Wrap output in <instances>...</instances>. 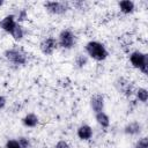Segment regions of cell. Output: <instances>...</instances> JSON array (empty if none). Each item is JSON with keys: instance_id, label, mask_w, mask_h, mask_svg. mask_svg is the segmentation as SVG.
I'll use <instances>...</instances> for the list:
<instances>
[{"instance_id": "obj_17", "label": "cell", "mask_w": 148, "mask_h": 148, "mask_svg": "<svg viewBox=\"0 0 148 148\" xmlns=\"http://www.w3.org/2000/svg\"><path fill=\"white\" fill-rule=\"evenodd\" d=\"M75 65H76V67L77 68H83L87 64H88V57L86 56V54H77L76 57H75Z\"/></svg>"}, {"instance_id": "obj_23", "label": "cell", "mask_w": 148, "mask_h": 148, "mask_svg": "<svg viewBox=\"0 0 148 148\" xmlns=\"http://www.w3.org/2000/svg\"><path fill=\"white\" fill-rule=\"evenodd\" d=\"M6 104H7V99H6V97L0 95V110H2V109L6 106Z\"/></svg>"}, {"instance_id": "obj_8", "label": "cell", "mask_w": 148, "mask_h": 148, "mask_svg": "<svg viewBox=\"0 0 148 148\" xmlns=\"http://www.w3.org/2000/svg\"><path fill=\"white\" fill-rule=\"evenodd\" d=\"M16 24H17L16 16L13 15V14L6 15V16L0 21V28H1L5 32H7V34H9V35L13 32V30H14L15 27H16Z\"/></svg>"}, {"instance_id": "obj_4", "label": "cell", "mask_w": 148, "mask_h": 148, "mask_svg": "<svg viewBox=\"0 0 148 148\" xmlns=\"http://www.w3.org/2000/svg\"><path fill=\"white\" fill-rule=\"evenodd\" d=\"M58 46L65 50H71L76 44V36L71 29H64L58 35Z\"/></svg>"}, {"instance_id": "obj_22", "label": "cell", "mask_w": 148, "mask_h": 148, "mask_svg": "<svg viewBox=\"0 0 148 148\" xmlns=\"http://www.w3.org/2000/svg\"><path fill=\"white\" fill-rule=\"evenodd\" d=\"M53 148H69V145H68L67 141L60 140V141H58V142L56 143V146H54Z\"/></svg>"}, {"instance_id": "obj_24", "label": "cell", "mask_w": 148, "mask_h": 148, "mask_svg": "<svg viewBox=\"0 0 148 148\" xmlns=\"http://www.w3.org/2000/svg\"><path fill=\"white\" fill-rule=\"evenodd\" d=\"M2 5H3V1H2V0H0V7H1Z\"/></svg>"}, {"instance_id": "obj_6", "label": "cell", "mask_w": 148, "mask_h": 148, "mask_svg": "<svg viewBox=\"0 0 148 148\" xmlns=\"http://www.w3.org/2000/svg\"><path fill=\"white\" fill-rule=\"evenodd\" d=\"M58 47V42L54 37L49 36L45 37L44 39H42L40 44H39V50L44 56H51L54 53V51Z\"/></svg>"}, {"instance_id": "obj_13", "label": "cell", "mask_w": 148, "mask_h": 148, "mask_svg": "<svg viewBox=\"0 0 148 148\" xmlns=\"http://www.w3.org/2000/svg\"><path fill=\"white\" fill-rule=\"evenodd\" d=\"M118 7L123 14H132L135 10V3L132 0H123L118 2Z\"/></svg>"}, {"instance_id": "obj_16", "label": "cell", "mask_w": 148, "mask_h": 148, "mask_svg": "<svg viewBox=\"0 0 148 148\" xmlns=\"http://www.w3.org/2000/svg\"><path fill=\"white\" fill-rule=\"evenodd\" d=\"M134 95H135V97L139 102L147 103V101H148V90L146 88H138L136 90H134Z\"/></svg>"}, {"instance_id": "obj_7", "label": "cell", "mask_w": 148, "mask_h": 148, "mask_svg": "<svg viewBox=\"0 0 148 148\" xmlns=\"http://www.w3.org/2000/svg\"><path fill=\"white\" fill-rule=\"evenodd\" d=\"M114 86H116V88L119 92L124 94L127 97H130L132 94H134V89H133L132 83L128 80H126L125 77H118Z\"/></svg>"}, {"instance_id": "obj_14", "label": "cell", "mask_w": 148, "mask_h": 148, "mask_svg": "<svg viewBox=\"0 0 148 148\" xmlns=\"http://www.w3.org/2000/svg\"><path fill=\"white\" fill-rule=\"evenodd\" d=\"M95 120H96V123L99 126H102L104 128H108L110 126V118H109V116L104 111L95 113Z\"/></svg>"}, {"instance_id": "obj_10", "label": "cell", "mask_w": 148, "mask_h": 148, "mask_svg": "<svg viewBox=\"0 0 148 148\" xmlns=\"http://www.w3.org/2000/svg\"><path fill=\"white\" fill-rule=\"evenodd\" d=\"M141 132H142V125L139 121H131L126 124L124 127V133L126 135L135 136V135H139Z\"/></svg>"}, {"instance_id": "obj_3", "label": "cell", "mask_w": 148, "mask_h": 148, "mask_svg": "<svg viewBox=\"0 0 148 148\" xmlns=\"http://www.w3.org/2000/svg\"><path fill=\"white\" fill-rule=\"evenodd\" d=\"M130 62L134 68H138L142 74L148 73V56L141 51H134L130 54Z\"/></svg>"}, {"instance_id": "obj_20", "label": "cell", "mask_w": 148, "mask_h": 148, "mask_svg": "<svg viewBox=\"0 0 148 148\" xmlns=\"http://www.w3.org/2000/svg\"><path fill=\"white\" fill-rule=\"evenodd\" d=\"M17 141H18V145L21 146V148H29L30 147V140L25 136H20L17 139Z\"/></svg>"}, {"instance_id": "obj_1", "label": "cell", "mask_w": 148, "mask_h": 148, "mask_svg": "<svg viewBox=\"0 0 148 148\" xmlns=\"http://www.w3.org/2000/svg\"><path fill=\"white\" fill-rule=\"evenodd\" d=\"M84 50L87 56L96 61H104L109 57V51L105 45L98 40H89L86 44Z\"/></svg>"}, {"instance_id": "obj_9", "label": "cell", "mask_w": 148, "mask_h": 148, "mask_svg": "<svg viewBox=\"0 0 148 148\" xmlns=\"http://www.w3.org/2000/svg\"><path fill=\"white\" fill-rule=\"evenodd\" d=\"M104 105H105V101H104V96L102 94H95V95L91 96L90 108H91L94 113L104 111Z\"/></svg>"}, {"instance_id": "obj_12", "label": "cell", "mask_w": 148, "mask_h": 148, "mask_svg": "<svg viewBox=\"0 0 148 148\" xmlns=\"http://www.w3.org/2000/svg\"><path fill=\"white\" fill-rule=\"evenodd\" d=\"M39 123V118L37 114L30 112V113H27L23 118H22V124L24 127H28V128H32V127H36Z\"/></svg>"}, {"instance_id": "obj_18", "label": "cell", "mask_w": 148, "mask_h": 148, "mask_svg": "<svg viewBox=\"0 0 148 148\" xmlns=\"http://www.w3.org/2000/svg\"><path fill=\"white\" fill-rule=\"evenodd\" d=\"M133 148H148V138L147 136L140 138L135 142V145L133 146Z\"/></svg>"}, {"instance_id": "obj_5", "label": "cell", "mask_w": 148, "mask_h": 148, "mask_svg": "<svg viewBox=\"0 0 148 148\" xmlns=\"http://www.w3.org/2000/svg\"><path fill=\"white\" fill-rule=\"evenodd\" d=\"M44 8L53 15H64L69 10L68 2L65 1H46L44 2Z\"/></svg>"}, {"instance_id": "obj_11", "label": "cell", "mask_w": 148, "mask_h": 148, "mask_svg": "<svg viewBox=\"0 0 148 148\" xmlns=\"http://www.w3.org/2000/svg\"><path fill=\"white\" fill-rule=\"evenodd\" d=\"M92 134H94L92 128L87 124H83V125L79 126L77 130H76V135L80 140H84V141L89 140V139L92 138Z\"/></svg>"}, {"instance_id": "obj_15", "label": "cell", "mask_w": 148, "mask_h": 148, "mask_svg": "<svg viewBox=\"0 0 148 148\" xmlns=\"http://www.w3.org/2000/svg\"><path fill=\"white\" fill-rule=\"evenodd\" d=\"M24 34H25V31H24L23 25H22L21 23H18V22H17V24H16L15 29L13 30V32L10 34V36H12L16 42H20V40H22V39H23Z\"/></svg>"}, {"instance_id": "obj_21", "label": "cell", "mask_w": 148, "mask_h": 148, "mask_svg": "<svg viewBox=\"0 0 148 148\" xmlns=\"http://www.w3.org/2000/svg\"><path fill=\"white\" fill-rule=\"evenodd\" d=\"M5 148H21V146L18 145V141H17V140L9 139V140H7Z\"/></svg>"}, {"instance_id": "obj_19", "label": "cell", "mask_w": 148, "mask_h": 148, "mask_svg": "<svg viewBox=\"0 0 148 148\" xmlns=\"http://www.w3.org/2000/svg\"><path fill=\"white\" fill-rule=\"evenodd\" d=\"M28 20V12H27V9H21L20 12H18V14H17V16H16V21L18 22V23H23L24 21H27Z\"/></svg>"}, {"instance_id": "obj_2", "label": "cell", "mask_w": 148, "mask_h": 148, "mask_svg": "<svg viewBox=\"0 0 148 148\" xmlns=\"http://www.w3.org/2000/svg\"><path fill=\"white\" fill-rule=\"evenodd\" d=\"M3 56H5V58L9 62H12L13 65H16V66H23L28 61L27 53L22 49H20V47H10V49H7L3 52Z\"/></svg>"}]
</instances>
